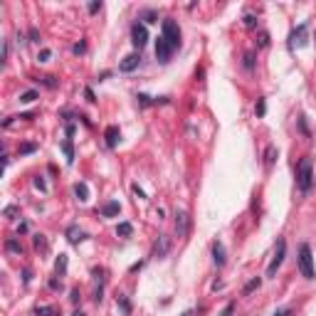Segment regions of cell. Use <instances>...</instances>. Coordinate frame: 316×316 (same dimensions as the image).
I'll use <instances>...</instances> for the list:
<instances>
[{
	"label": "cell",
	"instance_id": "cell-1",
	"mask_svg": "<svg viewBox=\"0 0 316 316\" xmlns=\"http://www.w3.org/2000/svg\"><path fill=\"white\" fill-rule=\"evenodd\" d=\"M314 183V166H311V158H301L299 166H296V188L301 193H309Z\"/></svg>",
	"mask_w": 316,
	"mask_h": 316
},
{
	"label": "cell",
	"instance_id": "cell-2",
	"mask_svg": "<svg viewBox=\"0 0 316 316\" xmlns=\"http://www.w3.org/2000/svg\"><path fill=\"white\" fill-rule=\"evenodd\" d=\"M299 272L304 279H314L316 277V269H314V255H311V247L304 242L299 245Z\"/></svg>",
	"mask_w": 316,
	"mask_h": 316
},
{
	"label": "cell",
	"instance_id": "cell-3",
	"mask_svg": "<svg viewBox=\"0 0 316 316\" xmlns=\"http://www.w3.org/2000/svg\"><path fill=\"white\" fill-rule=\"evenodd\" d=\"M284 255H287V242H284V240H277L274 257H272V262L267 264V277H274V274H277V269H279L282 262H284Z\"/></svg>",
	"mask_w": 316,
	"mask_h": 316
},
{
	"label": "cell",
	"instance_id": "cell-4",
	"mask_svg": "<svg viewBox=\"0 0 316 316\" xmlns=\"http://www.w3.org/2000/svg\"><path fill=\"white\" fill-rule=\"evenodd\" d=\"M161 37L171 45L173 50L180 47V28H178L173 20H163V32H161Z\"/></svg>",
	"mask_w": 316,
	"mask_h": 316
},
{
	"label": "cell",
	"instance_id": "cell-5",
	"mask_svg": "<svg viewBox=\"0 0 316 316\" xmlns=\"http://www.w3.org/2000/svg\"><path fill=\"white\" fill-rule=\"evenodd\" d=\"M306 30H309V25L304 23V25H299V28L289 35V50H294V47H304V45H306Z\"/></svg>",
	"mask_w": 316,
	"mask_h": 316
},
{
	"label": "cell",
	"instance_id": "cell-6",
	"mask_svg": "<svg viewBox=\"0 0 316 316\" xmlns=\"http://www.w3.org/2000/svg\"><path fill=\"white\" fill-rule=\"evenodd\" d=\"M173 52H175V50H173V47L166 42V40H163V37H158V40H156V59H158L161 64H166V62L171 59Z\"/></svg>",
	"mask_w": 316,
	"mask_h": 316
},
{
	"label": "cell",
	"instance_id": "cell-7",
	"mask_svg": "<svg viewBox=\"0 0 316 316\" xmlns=\"http://www.w3.org/2000/svg\"><path fill=\"white\" fill-rule=\"evenodd\" d=\"M131 42L141 50V47H146V42H148V30H146V25H141V23H136L134 28H131Z\"/></svg>",
	"mask_w": 316,
	"mask_h": 316
},
{
	"label": "cell",
	"instance_id": "cell-8",
	"mask_svg": "<svg viewBox=\"0 0 316 316\" xmlns=\"http://www.w3.org/2000/svg\"><path fill=\"white\" fill-rule=\"evenodd\" d=\"M175 235L185 237L188 235V215L183 210H175Z\"/></svg>",
	"mask_w": 316,
	"mask_h": 316
},
{
	"label": "cell",
	"instance_id": "cell-9",
	"mask_svg": "<svg viewBox=\"0 0 316 316\" xmlns=\"http://www.w3.org/2000/svg\"><path fill=\"white\" fill-rule=\"evenodd\" d=\"M168 247H171V242H168V237H166V235H161V237H158V242H156V245H153V257H166V255H168Z\"/></svg>",
	"mask_w": 316,
	"mask_h": 316
},
{
	"label": "cell",
	"instance_id": "cell-10",
	"mask_svg": "<svg viewBox=\"0 0 316 316\" xmlns=\"http://www.w3.org/2000/svg\"><path fill=\"white\" fill-rule=\"evenodd\" d=\"M139 62H141V55H136V52H134V55H129V57L121 59L119 69H121V72H134V69L139 67Z\"/></svg>",
	"mask_w": 316,
	"mask_h": 316
},
{
	"label": "cell",
	"instance_id": "cell-11",
	"mask_svg": "<svg viewBox=\"0 0 316 316\" xmlns=\"http://www.w3.org/2000/svg\"><path fill=\"white\" fill-rule=\"evenodd\" d=\"M213 262H215L218 267H223V264H225V245H223L220 240H215V242H213Z\"/></svg>",
	"mask_w": 316,
	"mask_h": 316
},
{
	"label": "cell",
	"instance_id": "cell-12",
	"mask_svg": "<svg viewBox=\"0 0 316 316\" xmlns=\"http://www.w3.org/2000/svg\"><path fill=\"white\" fill-rule=\"evenodd\" d=\"M104 139H107V146H109V148H116V146H119V139H121V131H119L116 126H109V129L104 131Z\"/></svg>",
	"mask_w": 316,
	"mask_h": 316
},
{
	"label": "cell",
	"instance_id": "cell-13",
	"mask_svg": "<svg viewBox=\"0 0 316 316\" xmlns=\"http://www.w3.org/2000/svg\"><path fill=\"white\" fill-rule=\"evenodd\" d=\"M67 237H69V242H72V245H79V242L84 240L86 235L79 230L77 225H69V228H67Z\"/></svg>",
	"mask_w": 316,
	"mask_h": 316
},
{
	"label": "cell",
	"instance_id": "cell-14",
	"mask_svg": "<svg viewBox=\"0 0 316 316\" xmlns=\"http://www.w3.org/2000/svg\"><path fill=\"white\" fill-rule=\"evenodd\" d=\"M119 210H121V205L116 200H112V202H107L104 207H101V215L104 218H114V215H119Z\"/></svg>",
	"mask_w": 316,
	"mask_h": 316
},
{
	"label": "cell",
	"instance_id": "cell-15",
	"mask_svg": "<svg viewBox=\"0 0 316 316\" xmlns=\"http://www.w3.org/2000/svg\"><path fill=\"white\" fill-rule=\"evenodd\" d=\"M74 195H77L79 202L89 200V188H86V183H77V185H74Z\"/></svg>",
	"mask_w": 316,
	"mask_h": 316
},
{
	"label": "cell",
	"instance_id": "cell-16",
	"mask_svg": "<svg viewBox=\"0 0 316 316\" xmlns=\"http://www.w3.org/2000/svg\"><path fill=\"white\" fill-rule=\"evenodd\" d=\"M274 161H277V148H274V146H267V151H264V163L272 166Z\"/></svg>",
	"mask_w": 316,
	"mask_h": 316
},
{
	"label": "cell",
	"instance_id": "cell-17",
	"mask_svg": "<svg viewBox=\"0 0 316 316\" xmlns=\"http://www.w3.org/2000/svg\"><path fill=\"white\" fill-rule=\"evenodd\" d=\"M131 232H134V228H131V223H121V225L116 228V235H119V237H129Z\"/></svg>",
	"mask_w": 316,
	"mask_h": 316
},
{
	"label": "cell",
	"instance_id": "cell-18",
	"mask_svg": "<svg viewBox=\"0 0 316 316\" xmlns=\"http://www.w3.org/2000/svg\"><path fill=\"white\" fill-rule=\"evenodd\" d=\"M62 148H64V156H67V163H72V161H74V148H72V141L67 139V141L62 144Z\"/></svg>",
	"mask_w": 316,
	"mask_h": 316
},
{
	"label": "cell",
	"instance_id": "cell-19",
	"mask_svg": "<svg viewBox=\"0 0 316 316\" xmlns=\"http://www.w3.org/2000/svg\"><path fill=\"white\" fill-rule=\"evenodd\" d=\"M55 269H57V274H64V272H67V255H59V259L55 262Z\"/></svg>",
	"mask_w": 316,
	"mask_h": 316
},
{
	"label": "cell",
	"instance_id": "cell-20",
	"mask_svg": "<svg viewBox=\"0 0 316 316\" xmlns=\"http://www.w3.org/2000/svg\"><path fill=\"white\" fill-rule=\"evenodd\" d=\"M116 301H119V306H121V311H124V314H131V304H129V299H126L124 294H119V299H116Z\"/></svg>",
	"mask_w": 316,
	"mask_h": 316
},
{
	"label": "cell",
	"instance_id": "cell-21",
	"mask_svg": "<svg viewBox=\"0 0 316 316\" xmlns=\"http://www.w3.org/2000/svg\"><path fill=\"white\" fill-rule=\"evenodd\" d=\"M255 289H259V277L250 279V282L245 284V289H242V294H250V291H255Z\"/></svg>",
	"mask_w": 316,
	"mask_h": 316
},
{
	"label": "cell",
	"instance_id": "cell-22",
	"mask_svg": "<svg viewBox=\"0 0 316 316\" xmlns=\"http://www.w3.org/2000/svg\"><path fill=\"white\" fill-rule=\"evenodd\" d=\"M5 247H8L10 252H18V255L23 252V247H20V242H15V240H8V242H5Z\"/></svg>",
	"mask_w": 316,
	"mask_h": 316
},
{
	"label": "cell",
	"instance_id": "cell-23",
	"mask_svg": "<svg viewBox=\"0 0 316 316\" xmlns=\"http://www.w3.org/2000/svg\"><path fill=\"white\" fill-rule=\"evenodd\" d=\"M37 99V91H25V94H20V101L23 104H30V101H35Z\"/></svg>",
	"mask_w": 316,
	"mask_h": 316
},
{
	"label": "cell",
	"instance_id": "cell-24",
	"mask_svg": "<svg viewBox=\"0 0 316 316\" xmlns=\"http://www.w3.org/2000/svg\"><path fill=\"white\" fill-rule=\"evenodd\" d=\"M35 314L37 316H50V314H55V309H52V306H37Z\"/></svg>",
	"mask_w": 316,
	"mask_h": 316
},
{
	"label": "cell",
	"instance_id": "cell-25",
	"mask_svg": "<svg viewBox=\"0 0 316 316\" xmlns=\"http://www.w3.org/2000/svg\"><path fill=\"white\" fill-rule=\"evenodd\" d=\"M242 64H245V69H252V67H255V55H252V52H247Z\"/></svg>",
	"mask_w": 316,
	"mask_h": 316
},
{
	"label": "cell",
	"instance_id": "cell-26",
	"mask_svg": "<svg viewBox=\"0 0 316 316\" xmlns=\"http://www.w3.org/2000/svg\"><path fill=\"white\" fill-rule=\"evenodd\" d=\"M255 25H257V18H255V15H245V28H255Z\"/></svg>",
	"mask_w": 316,
	"mask_h": 316
},
{
	"label": "cell",
	"instance_id": "cell-27",
	"mask_svg": "<svg viewBox=\"0 0 316 316\" xmlns=\"http://www.w3.org/2000/svg\"><path fill=\"white\" fill-rule=\"evenodd\" d=\"M37 146L35 144H25V146H20V156H28V153H32Z\"/></svg>",
	"mask_w": 316,
	"mask_h": 316
},
{
	"label": "cell",
	"instance_id": "cell-28",
	"mask_svg": "<svg viewBox=\"0 0 316 316\" xmlns=\"http://www.w3.org/2000/svg\"><path fill=\"white\" fill-rule=\"evenodd\" d=\"M255 112H257V116H264V112H267V104H264V99H259V101H257Z\"/></svg>",
	"mask_w": 316,
	"mask_h": 316
},
{
	"label": "cell",
	"instance_id": "cell-29",
	"mask_svg": "<svg viewBox=\"0 0 316 316\" xmlns=\"http://www.w3.org/2000/svg\"><path fill=\"white\" fill-rule=\"evenodd\" d=\"M50 57H52V52H50V50H42V52L37 55V59H40V62H50Z\"/></svg>",
	"mask_w": 316,
	"mask_h": 316
},
{
	"label": "cell",
	"instance_id": "cell-30",
	"mask_svg": "<svg viewBox=\"0 0 316 316\" xmlns=\"http://www.w3.org/2000/svg\"><path fill=\"white\" fill-rule=\"evenodd\" d=\"M35 188H40V190H42V193H45V190H47V185H45V180H42V178H40V175H37V178H35Z\"/></svg>",
	"mask_w": 316,
	"mask_h": 316
},
{
	"label": "cell",
	"instance_id": "cell-31",
	"mask_svg": "<svg viewBox=\"0 0 316 316\" xmlns=\"http://www.w3.org/2000/svg\"><path fill=\"white\" fill-rule=\"evenodd\" d=\"M144 18H146V23H158V20H156V13H151V10H146Z\"/></svg>",
	"mask_w": 316,
	"mask_h": 316
},
{
	"label": "cell",
	"instance_id": "cell-32",
	"mask_svg": "<svg viewBox=\"0 0 316 316\" xmlns=\"http://www.w3.org/2000/svg\"><path fill=\"white\" fill-rule=\"evenodd\" d=\"M269 45V37H267V32H262L259 35V47H267Z\"/></svg>",
	"mask_w": 316,
	"mask_h": 316
},
{
	"label": "cell",
	"instance_id": "cell-33",
	"mask_svg": "<svg viewBox=\"0 0 316 316\" xmlns=\"http://www.w3.org/2000/svg\"><path fill=\"white\" fill-rule=\"evenodd\" d=\"M101 10V3H89V13H99Z\"/></svg>",
	"mask_w": 316,
	"mask_h": 316
},
{
	"label": "cell",
	"instance_id": "cell-34",
	"mask_svg": "<svg viewBox=\"0 0 316 316\" xmlns=\"http://www.w3.org/2000/svg\"><path fill=\"white\" fill-rule=\"evenodd\" d=\"M72 52H74V55H82V52H84V42L74 45V47H72Z\"/></svg>",
	"mask_w": 316,
	"mask_h": 316
},
{
	"label": "cell",
	"instance_id": "cell-35",
	"mask_svg": "<svg viewBox=\"0 0 316 316\" xmlns=\"http://www.w3.org/2000/svg\"><path fill=\"white\" fill-rule=\"evenodd\" d=\"M35 247H45V237L42 235H35Z\"/></svg>",
	"mask_w": 316,
	"mask_h": 316
},
{
	"label": "cell",
	"instance_id": "cell-36",
	"mask_svg": "<svg viewBox=\"0 0 316 316\" xmlns=\"http://www.w3.org/2000/svg\"><path fill=\"white\" fill-rule=\"evenodd\" d=\"M42 79H45V84L50 86V89H52V86H57V82H55V77H42Z\"/></svg>",
	"mask_w": 316,
	"mask_h": 316
},
{
	"label": "cell",
	"instance_id": "cell-37",
	"mask_svg": "<svg viewBox=\"0 0 316 316\" xmlns=\"http://www.w3.org/2000/svg\"><path fill=\"white\" fill-rule=\"evenodd\" d=\"M30 40H32V42H40V35H37V30L35 28L30 30Z\"/></svg>",
	"mask_w": 316,
	"mask_h": 316
},
{
	"label": "cell",
	"instance_id": "cell-38",
	"mask_svg": "<svg viewBox=\"0 0 316 316\" xmlns=\"http://www.w3.org/2000/svg\"><path fill=\"white\" fill-rule=\"evenodd\" d=\"M232 309H235V304H228V306L223 309V314H220V316H230V314H232Z\"/></svg>",
	"mask_w": 316,
	"mask_h": 316
},
{
	"label": "cell",
	"instance_id": "cell-39",
	"mask_svg": "<svg viewBox=\"0 0 316 316\" xmlns=\"http://www.w3.org/2000/svg\"><path fill=\"white\" fill-rule=\"evenodd\" d=\"M69 299H72V304H77V301H79V291H77V289H74V291H72V296H69Z\"/></svg>",
	"mask_w": 316,
	"mask_h": 316
},
{
	"label": "cell",
	"instance_id": "cell-40",
	"mask_svg": "<svg viewBox=\"0 0 316 316\" xmlns=\"http://www.w3.org/2000/svg\"><path fill=\"white\" fill-rule=\"evenodd\" d=\"M84 94H86V99H89V101H96V99H94V91H91V89H84Z\"/></svg>",
	"mask_w": 316,
	"mask_h": 316
},
{
	"label": "cell",
	"instance_id": "cell-41",
	"mask_svg": "<svg viewBox=\"0 0 316 316\" xmlns=\"http://www.w3.org/2000/svg\"><path fill=\"white\" fill-rule=\"evenodd\" d=\"M134 193H136V195H139V198H146V195H144V190H141V188H139V185H134Z\"/></svg>",
	"mask_w": 316,
	"mask_h": 316
},
{
	"label": "cell",
	"instance_id": "cell-42",
	"mask_svg": "<svg viewBox=\"0 0 316 316\" xmlns=\"http://www.w3.org/2000/svg\"><path fill=\"white\" fill-rule=\"evenodd\" d=\"M289 314H291L289 309H279V311H277V314H274V316H289Z\"/></svg>",
	"mask_w": 316,
	"mask_h": 316
},
{
	"label": "cell",
	"instance_id": "cell-43",
	"mask_svg": "<svg viewBox=\"0 0 316 316\" xmlns=\"http://www.w3.org/2000/svg\"><path fill=\"white\" fill-rule=\"evenodd\" d=\"M180 316H195V311H193V309H188V311H183Z\"/></svg>",
	"mask_w": 316,
	"mask_h": 316
},
{
	"label": "cell",
	"instance_id": "cell-44",
	"mask_svg": "<svg viewBox=\"0 0 316 316\" xmlns=\"http://www.w3.org/2000/svg\"><path fill=\"white\" fill-rule=\"evenodd\" d=\"M74 316H84V314H82V311H74Z\"/></svg>",
	"mask_w": 316,
	"mask_h": 316
}]
</instances>
